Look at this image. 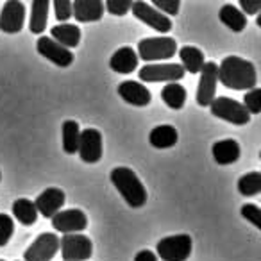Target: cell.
<instances>
[{
  "instance_id": "1",
  "label": "cell",
  "mask_w": 261,
  "mask_h": 261,
  "mask_svg": "<svg viewBox=\"0 0 261 261\" xmlns=\"http://www.w3.org/2000/svg\"><path fill=\"white\" fill-rule=\"evenodd\" d=\"M218 81L229 90L247 91L257 84L256 66L238 56H227L218 66Z\"/></svg>"
},
{
  "instance_id": "2",
  "label": "cell",
  "mask_w": 261,
  "mask_h": 261,
  "mask_svg": "<svg viewBox=\"0 0 261 261\" xmlns=\"http://www.w3.org/2000/svg\"><path fill=\"white\" fill-rule=\"evenodd\" d=\"M111 182L120 192L122 199L130 207H142L147 202V190L140 177L127 167H116L111 170Z\"/></svg>"
},
{
  "instance_id": "3",
  "label": "cell",
  "mask_w": 261,
  "mask_h": 261,
  "mask_svg": "<svg viewBox=\"0 0 261 261\" xmlns=\"http://www.w3.org/2000/svg\"><path fill=\"white\" fill-rule=\"evenodd\" d=\"M177 52V41L170 36H156V38H143L138 43V58L145 63L163 61L170 59Z\"/></svg>"
},
{
  "instance_id": "4",
  "label": "cell",
  "mask_w": 261,
  "mask_h": 261,
  "mask_svg": "<svg viewBox=\"0 0 261 261\" xmlns=\"http://www.w3.org/2000/svg\"><path fill=\"white\" fill-rule=\"evenodd\" d=\"M211 115L232 125H247L250 122V113L242 102L229 97H215L210 104Z\"/></svg>"
},
{
  "instance_id": "5",
  "label": "cell",
  "mask_w": 261,
  "mask_h": 261,
  "mask_svg": "<svg viewBox=\"0 0 261 261\" xmlns=\"http://www.w3.org/2000/svg\"><path fill=\"white\" fill-rule=\"evenodd\" d=\"M192 247L190 234H174L161 238L156 245V252L163 261H186L192 256Z\"/></svg>"
},
{
  "instance_id": "6",
  "label": "cell",
  "mask_w": 261,
  "mask_h": 261,
  "mask_svg": "<svg viewBox=\"0 0 261 261\" xmlns=\"http://www.w3.org/2000/svg\"><path fill=\"white\" fill-rule=\"evenodd\" d=\"M63 261H86L93 254V243L86 234L66 232L59 238Z\"/></svg>"
},
{
  "instance_id": "7",
  "label": "cell",
  "mask_w": 261,
  "mask_h": 261,
  "mask_svg": "<svg viewBox=\"0 0 261 261\" xmlns=\"http://www.w3.org/2000/svg\"><path fill=\"white\" fill-rule=\"evenodd\" d=\"M185 68L177 63H149L138 72L142 83H172L185 77Z\"/></svg>"
},
{
  "instance_id": "8",
  "label": "cell",
  "mask_w": 261,
  "mask_h": 261,
  "mask_svg": "<svg viewBox=\"0 0 261 261\" xmlns=\"http://www.w3.org/2000/svg\"><path fill=\"white\" fill-rule=\"evenodd\" d=\"M130 11H133V15H135L140 22L152 27V29L158 31V33L167 34L172 31V20L168 18V15L161 13L160 9L147 4V2H143V0H135L133 6H130Z\"/></svg>"
},
{
  "instance_id": "9",
  "label": "cell",
  "mask_w": 261,
  "mask_h": 261,
  "mask_svg": "<svg viewBox=\"0 0 261 261\" xmlns=\"http://www.w3.org/2000/svg\"><path fill=\"white\" fill-rule=\"evenodd\" d=\"M59 250V236L54 232H41L23 252V261H52Z\"/></svg>"
},
{
  "instance_id": "10",
  "label": "cell",
  "mask_w": 261,
  "mask_h": 261,
  "mask_svg": "<svg viewBox=\"0 0 261 261\" xmlns=\"http://www.w3.org/2000/svg\"><path fill=\"white\" fill-rule=\"evenodd\" d=\"M79 158L84 163H98L102 158V135L98 129L88 127V129L81 130L79 136V147H77Z\"/></svg>"
},
{
  "instance_id": "11",
  "label": "cell",
  "mask_w": 261,
  "mask_h": 261,
  "mask_svg": "<svg viewBox=\"0 0 261 261\" xmlns=\"http://www.w3.org/2000/svg\"><path fill=\"white\" fill-rule=\"evenodd\" d=\"M199 73H200V79H199V86H197V104L206 108L215 98V91H217V83H218V65L213 61L204 63V66L200 68Z\"/></svg>"
},
{
  "instance_id": "12",
  "label": "cell",
  "mask_w": 261,
  "mask_h": 261,
  "mask_svg": "<svg viewBox=\"0 0 261 261\" xmlns=\"http://www.w3.org/2000/svg\"><path fill=\"white\" fill-rule=\"evenodd\" d=\"M25 22V6L20 0H8L0 11V31L16 34L23 29Z\"/></svg>"
},
{
  "instance_id": "13",
  "label": "cell",
  "mask_w": 261,
  "mask_h": 261,
  "mask_svg": "<svg viewBox=\"0 0 261 261\" xmlns=\"http://www.w3.org/2000/svg\"><path fill=\"white\" fill-rule=\"evenodd\" d=\"M54 231L66 234V232H81L88 227V217L83 210H61L52 217Z\"/></svg>"
},
{
  "instance_id": "14",
  "label": "cell",
  "mask_w": 261,
  "mask_h": 261,
  "mask_svg": "<svg viewBox=\"0 0 261 261\" xmlns=\"http://www.w3.org/2000/svg\"><path fill=\"white\" fill-rule=\"evenodd\" d=\"M36 48H38V54L43 56L48 61H52L54 65L61 66V68H66V66H70L73 63L72 50L63 47L61 43H58V41L52 40V38H47V36L38 38Z\"/></svg>"
},
{
  "instance_id": "15",
  "label": "cell",
  "mask_w": 261,
  "mask_h": 261,
  "mask_svg": "<svg viewBox=\"0 0 261 261\" xmlns=\"http://www.w3.org/2000/svg\"><path fill=\"white\" fill-rule=\"evenodd\" d=\"M66 195L61 188H47L38 195V199L34 200V206H36L38 213L43 215L45 218H52L58 211H61V207L65 206Z\"/></svg>"
},
{
  "instance_id": "16",
  "label": "cell",
  "mask_w": 261,
  "mask_h": 261,
  "mask_svg": "<svg viewBox=\"0 0 261 261\" xmlns=\"http://www.w3.org/2000/svg\"><path fill=\"white\" fill-rule=\"evenodd\" d=\"M118 95L127 102V104L138 106V108L149 106L150 100H152L150 91L147 90L142 83H136V81H123V83H120Z\"/></svg>"
},
{
  "instance_id": "17",
  "label": "cell",
  "mask_w": 261,
  "mask_h": 261,
  "mask_svg": "<svg viewBox=\"0 0 261 261\" xmlns=\"http://www.w3.org/2000/svg\"><path fill=\"white\" fill-rule=\"evenodd\" d=\"M72 16L77 22H98L104 16V0H73Z\"/></svg>"
},
{
  "instance_id": "18",
  "label": "cell",
  "mask_w": 261,
  "mask_h": 261,
  "mask_svg": "<svg viewBox=\"0 0 261 261\" xmlns=\"http://www.w3.org/2000/svg\"><path fill=\"white\" fill-rule=\"evenodd\" d=\"M138 54L130 47H122L111 56L109 59V66H111L113 72L116 73H133L136 68H138Z\"/></svg>"
},
{
  "instance_id": "19",
  "label": "cell",
  "mask_w": 261,
  "mask_h": 261,
  "mask_svg": "<svg viewBox=\"0 0 261 261\" xmlns=\"http://www.w3.org/2000/svg\"><path fill=\"white\" fill-rule=\"evenodd\" d=\"M211 152H213V160L218 165H232L240 160L242 149L236 140H220V142L213 143Z\"/></svg>"
},
{
  "instance_id": "20",
  "label": "cell",
  "mask_w": 261,
  "mask_h": 261,
  "mask_svg": "<svg viewBox=\"0 0 261 261\" xmlns=\"http://www.w3.org/2000/svg\"><path fill=\"white\" fill-rule=\"evenodd\" d=\"M179 133L174 125H158L150 130L149 135V143L154 149H170L177 143Z\"/></svg>"
},
{
  "instance_id": "21",
  "label": "cell",
  "mask_w": 261,
  "mask_h": 261,
  "mask_svg": "<svg viewBox=\"0 0 261 261\" xmlns=\"http://www.w3.org/2000/svg\"><path fill=\"white\" fill-rule=\"evenodd\" d=\"M50 38L66 48H75L81 41V29L73 23L61 22L50 29Z\"/></svg>"
},
{
  "instance_id": "22",
  "label": "cell",
  "mask_w": 261,
  "mask_h": 261,
  "mask_svg": "<svg viewBox=\"0 0 261 261\" xmlns=\"http://www.w3.org/2000/svg\"><path fill=\"white\" fill-rule=\"evenodd\" d=\"M48 6H50V0H33V6H31V20H29V29L33 34H41L47 29Z\"/></svg>"
},
{
  "instance_id": "23",
  "label": "cell",
  "mask_w": 261,
  "mask_h": 261,
  "mask_svg": "<svg viewBox=\"0 0 261 261\" xmlns=\"http://www.w3.org/2000/svg\"><path fill=\"white\" fill-rule=\"evenodd\" d=\"M218 18L224 23L225 27L232 31V33H242L247 27V15H243L242 9L234 8L232 4L222 6L220 13H218Z\"/></svg>"
},
{
  "instance_id": "24",
  "label": "cell",
  "mask_w": 261,
  "mask_h": 261,
  "mask_svg": "<svg viewBox=\"0 0 261 261\" xmlns=\"http://www.w3.org/2000/svg\"><path fill=\"white\" fill-rule=\"evenodd\" d=\"M179 58H181V65L185 68V72L190 73H199L200 68L204 66V54L200 48L186 45V47L179 48Z\"/></svg>"
},
{
  "instance_id": "25",
  "label": "cell",
  "mask_w": 261,
  "mask_h": 261,
  "mask_svg": "<svg viewBox=\"0 0 261 261\" xmlns=\"http://www.w3.org/2000/svg\"><path fill=\"white\" fill-rule=\"evenodd\" d=\"M13 217L22 225H34L38 220V210L33 200L16 199L15 202H13Z\"/></svg>"
},
{
  "instance_id": "26",
  "label": "cell",
  "mask_w": 261,
  "mask_h": 261,
  "mask_svg": "<svg viewBox=\"0 0 261 261\" xmlns=\"http://www.w3.org/2000/svg\"><path fill=\"white\" fill-rule=\"evenodd\" d=\"M161 98L163 102L172 109H182L186 102V90L185 86L177 83V81H172V83L165 84V88L161 90Z\"/></svg>"
},
{
  "instance_id": "27",
  "label": "cell",
  "mask_w": 261,
  "mask_h": 261,
  "mask_svg": "<svg viewBox=\"0 0 261 261\" xmlns=\"http://www.w3.org/2000/svg\"><path fill=\"white\" fill-rule=\"evenodd\" d=\"M61 135H63V150L66 154H75L77 147H79V136H81L79 123L75 120H65L61 127Z\"/></svg>"
},
{
  "instance_id": "28",
  "label": "cell",
  "mask_w": 261,
  "mask_h": 261,
  "mask_svg": "<svg viewBox=\"0 0 261 261\" xmlns=\"http://www.w3.org/2000/svg\"><path fill=\"white\" fill-rule=\"evenodd\" d=\"M238 192L243 197H254L261 192V172H247L238 179Z\"/></svg>"
},
{
  "instance_id": "29",
  "label": "cell",
  "mask_w": 261,
  "mask_h": 261,
  "mask_svg": "<svg viewBox=\"0 0 261 261\" xmlns=\"http://www.w3.org/2000/svg\"><path fill=\"white\" fill-rule=\"evenodd\" d=\"M243 106L250 115H259L261 113V90L259 88H250L243 97Z\"/></svg>"
},
{
  "instance_id": "30",
  "label": "cell",
  "mask_w": 261,
  "mask_h": 261,
  "mask_svg": "<svg viewBox=\"0 0 261 261\" xmlns=\"http://www.w3.org/2000/svg\"><path fill=\"white\" fill-rule=\"evenodd\" d=\"M13 232H15V220L9 215L0 213V247L8 245Z\"/></svg>"
},
{
  "instance_id": "31",
  "label": "cell",
  "mask_w": 261,
  "mask_h": 261,
  "mask_svg": "<svg viewBox=\"0 0 261 261\" xmlns=\"http://www.w3.org/2000/svg\"><path fill=\"white\" fill-rule=\"evenodd\" d=\"M133 2L135 0H106V9L115 16H123L130 11Z\"/></svg>"
},
{
  "instance_id": "32",
  "label": "cell",
  "mask_w": 261,
  "mask_h": 261,
  "mask_svg": "<svg viewBox=\"0 0 261 261\" xmlns=\"http://www.w3.org/2000/svg\"><path fill=\"white\" fill-rule=\"evenodd\" d=\"M242 217L249 220L256 229H261V210L257 204H243Z\"/></svg>"
},
{
  "instance_id": "33",
  "label": "cell",
  "mask_w": 261,
  "mask_h": 261,
  "mask_svg": "<svg viewBox=\"0 0 261 261\" xmlns=\"http://www.w3.org/2000/svg\"><path fill=\"white\" fill-rule=\"evenodd\" d=\"M152 6L156 9H160L165 15L175 16L179 13V8H181V0H150Z\"/></svg>"
},
{
  "instance_id": "34",
  "label": "cell",
  "mask_w": 261,
  "mask_h": 261,
  "mask_svg": "<svg viewBox=\"0 0 261 261\" xmlns=\"http://www.w3.org/2000/svg\"><path fill=\"white\" fill-rule=\"evenodd\" d=\"M54 2L56 18L59 22H66L72 18V0H52Z\"/></svg>"
},
{
  "instance_id": "35",
  "label": "cell",
  "mask_w": 261,
  "mask_h": 261,
  "mask_svg": "<svg viewBox=\"0 0 261 261\" xmlns=\"http://www.w3.org/2000/svg\"><path fill=\"white\" fill-rule=\"evenodd\" d=\"M243 15H257L261 11V0H238Z\"/></svg>"
},
{
  "instance_id": "36",
  "label": "cell",
  "mask_w": 261,
  "mask_h": 261,
  "mask_svg": "<svg viewBox=\"0 0 261 261\" xmlns=\"http://www.w3.org/2000/svg\"><path fill=\"white\" fill-rule=\"evenodd\" d=\"M135 261H158V256L152 252V250H140L135 256Z\"/></svg>"
},
{
  "instance_id": "37",
  "label": "cell",
  "mask_w": 261,
  "mask_h": 261,
  "mask_svg": "<svg viewBox=\"0 0 261 261\" xmlns=\"http://www.w3.org/2000/svg\"><path fill=\"white\" fill-rule=\"evenodd\" d=\"M0 181H2V172H0Z\"/></svg>"
},
{
  "instance_id": "38",
  "label": "cell",
  "mask_w": 261,
  "mask_h": 261,
  "mask_svg": "<svg viewBox=\"0 0 261 261\" xmlns=\"http://www.w3.org/2000/svg\"><path fill=\"white\" fill-rule=\"evenodd\" d=\"M0 261H6V259H0Z\"/></svg>"
}]
</instances>
